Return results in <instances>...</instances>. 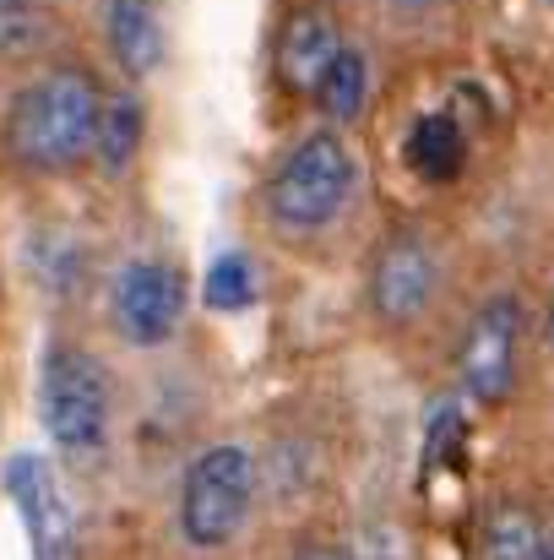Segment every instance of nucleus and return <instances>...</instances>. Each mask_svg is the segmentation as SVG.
<instances>
[{"label":"nucleus","mask_w":554,"mask_h":560,"mask_svg":"<svg viewBox=\"0 0 554 560\" xmlns=\"http://www.w3.org/2000/svg\"><path fill=\"white\" fill-rule=\"evenodd\" d=\"M522 338H528V311L517 294H490L457 343V386L468 402L495 408L517 392L522 381Z\"/></svg>","instance_id":"6"},{"label":"nucleus","mask_w":554,"mask_h":560,"mask_svg":"<svg viewBox=\"0 0 554 560\" xmlns=\"http://www.w3.org/2000/svg\"><path fill=\"white\" fill-rule=\"evenodd\" d=\"M544 556L554 560V528H544Z\"/></svg>","instance_id":"19"},{"label":"nucleus","mask_w":554,"mask_h":560,"mask_svg":"<svg viewBox=\"0 0 554 560\" xmlns=\"http://www.w3.org/2000/svg\"><path fill=\"white\" fill-rule=\"evenodd\" d=\"M11 495L22 506L33 560H76V517H71V501H66V490H60V479L44 457L11 463Z\"/></svg>","instance_id":"9"},{"label":"nucleus","mask_w":554,"mask_h":560,"mask_svg":"<svg viewBox=\"0 0 554 560\" xmlns=\"http://www.w3.org/2000/svg\"><path fill=\"white\" fill-rule=\"evenodd\" d=\"M446 289V261L435 250V240L413 223H397L375 256H369V272H365V300H369V316L391 332H408L419 327L435 300Z\"/></svg>","instance_id":"5"},{"label":"nucleus","mask_w":554,"mask_h":560,"mask_svg":"<svg viewBox=\"0 0 554 560\" xmlns=\"http://www.w3.org/2000/svg\"><path fill=\"white\" fill-rule=\"evenodd\" d=\"M185 300H190L185 272L169 256H131L109 283L115 332L131 349H164L185 327Z\"/></svg>","instance_id":"7"},{"label":"nucleus","mask_w":554,"mask_h":560,"mask_svg":"<svg viewBox=\"0 0 554 560\" xmlns=\"http://www.w3.org/2000/svg\"><path fill=\"white\" fill-rule=\"evenodd\" d=\"M479 560H550L544 556V523L522 501L490 506L479 528Z\"/></svg>","instance_id":"12"},{"label":"nucleus","mask_w":554,"mask_h":560,"mask_svg":"<svg viewBox=\"0 0 554 560\" xmlns=\"http://www.w3.org/2000/svg\"><path fill=\"white\" fill-rule=\"evenodd\" d=\"M38 413L55 452L76 468H93L115 435V386L104 360L82 343H55L38 375Z\"/></svg>","instance_id":"4"},{"label":"nucleus","mask_w":554,"mask_h":560,"mask_svg":"<svg viewBox=\"0 0 554 560\" xmlns=\"http://www.w3.org/2000/svg\"><path fill=\"white\" fill-rule=\"evenodd\" d=\"M402 153H408V170L419 180H451V175H462L468 137H462V126L451 115H424V120H413Z\"/></svg>","instance_id":"11"},{"label":"nucleus","mask_w":554,"mask_h":560,"mask_svg":"<svg viewBox=\"0 0 554 560\" xmlns=\"http://www.w3.org/2000/svg\"><path fill=\"white\" fill-rule=\"evenodd\" d=\"M104 33H109V55L126 77L142 82L164 66V11H158V0H109Z\"/></svg>","instance_id":"10"},{"label":"nucleus","mask_w":554,"mask_h":560,"mask_svg":"<svg viewBox=\"0 0 554 560\" xmlns=\"http://www.w3.org/2000/svg\"><path fill=\"white\" fill-rule=\"evenodd\" d=\"M201 300H207L212 311H245V305L256 300V267H250V256H245V250L217 256V261L207 267V278H201Z\"/></svg>","instance_id":"16"},{"label":"nucleus","mask_w":554,"mask_h":560,"mask_svg":"<svg viewBox=\"0 0 554 560\" xmlns=\"http://www.w3.org/2000/svg\"><path fill=\"white\" fill-rule=\"evenodd\" d=\"M142 153V104L137 98H104L98 109V131H93V159L104 175L131 170V159Z\"/></svg>","instance_id":"15"},{"label":"nucleus","mask_w":554,"mask_h":560,"mask_svg":"<svg viewBox=\"0 0 554 560\" xmlns=\"http://www.w3.org/2000/svg\"><path fill=\"white\" fill-rule=\"evenodd\" d=\"M354 196H359V159L349 153L338 126H321L272 164L261 207L278 234L305 240V234H327L354 207Z\"/></svg>","instance_id":"2"},{"label":"nucleus","mask_w":554,"mask_h":560,"mask_svg":"<svg viewBox=\"0 0 554 560\" xmlns=\"http://www.w3.org/2000/svg\"><path fill=\"white\" fill-rule=\"evenodd\" d=\"M316 109L327 115V126H354L359 115H365V98H369V66H365V55L359 49H349L343 44V55L321 71V82H316Z\"/></svg>","instance_id":"13"},{"label":"nucleus","mask_w":554,"mask_h":560,"mask_svg":"<svg viewBox=\"0 0 554 560\" xmlns=\"http://www.w3.org/2000/svg\"><path fill=\"white\" fill-rule=\"evenodd\" d=\"M544 343L554 349V305H550V316H544Z\"/></svg>","instance_id":"18"},{"label":"nucleus","mask_w":554,"mask_h":560,"mask_svg":"<svg viewBox=\"0 0 554 560\" xmlns=\"http://www.w3.org/2000/svg\"><path fill=\"white\" fill-rule=\"evenodd\" d=\"M550 5H554V0H550Z\"/></svg>","instance_id":"20"},{"label":"nucleus","mask_w":554,"mask_h":560,"mask_svg":"<svg viewBox=\"0 0 554 560\" xmlns=\"http://www.w3.org/2000/svg\"><path fill=\"white\" fill-rule=\"evenodd\" d=\"M261 495V463L245 441H212L201 446L180 474L175 490V534L196 556H223L239 545V534L256 517Z\"/></svg>","instance_id":"3"},{"label":"nucleus","mask_w":554,"mask_h":560,"mask_svg":"<svg viewBox=\"0 0 554 560\" xmlns=\"http://www.w3.org/2000/svg\"><path fill=\"white\" fill-rule=\"evenodd\" d=\"M343 44H349V38H343V22H338L332 5H321V0L294 5V11L283 16V27H278V49H272V66H278L283 93L310 98L316 82H321V71L343 55Z\"/></svg>","instance_id":"8"},{"label":"nucleus","mask_w":554,"mask_h":560,"mask_svg":"<svg viewBox=\"0 0 554 560\" xmlns=\"http://www.w3.org/2000/svg\"><path fill=\"white\" fill-rule=\"evenodd\" d=\"M60 16L49 0H0V60H33L55 44Z\"/></svg>","instance_id":"14"},{"label":"nucleus","mask_w":554,"mask_h":560,"mask_svg":"<svg viewBox=\"0 0 554 560\" xmlns=\"http://www.w3.org/2000/svg\"><path fill=\"white\" fill-rule=\"evenodd\" d=\"M104 82L82 60H55L27 77L0 120L5 159L27 175H71L93 159V131L104 109Z\"/></svg>","instance_id":"1"},{"label":"nucleus","mask_w":554,"mask_h":560,"mask_svg":"<svg viewBox=\"0 0 554 560\" xmlns=\"http://www.w3.org/2000/svg\"><path fill=\"white\" fill-rule=\"evenodd\" d=\"M288 560H354V550H349L343 539H332V534H310V539L294 545Z\"/></svg>","instance_id":"17"}]
</instances>
